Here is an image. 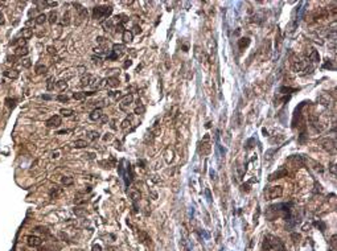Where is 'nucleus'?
Here are the masks:
<instances>
[{"label": "nucleus", "mask_w": 337, "mask_h": 251, "mask_svg": "<svg viewBox=\"0 0 337 251\" xmlns=\"http://www.w3.org/2000/svg\"><path fill=\"white\" fill-rule=\"evenodd\" d=\"M56 86H57V89H58L60 91L66 90V89H67V82H66V79H61V81H58L57 83H56Z\"/></svg>", "instance_id": "nucleus-27"}, {"label": "nucleus", "mask_w": 337, "mask_h": 251, "mask_svg": "<svg viewBox=\"0 0 337 251\" xmlns=\"http://www.w3.org/2000/svg\"><path fill=\"white\" fill-rule=\"evenodd\" d=\"M173 156H174V152H173V149L168 148L167 151H165V155H164V157H165V161H167V163H171V161L173 160Z\"/></svg>", "instance_id": "nucleus-24"}, {"label": "nucleus", "mask_w": 337, "mask_h": 251, "mask_svg": "<svg viewBox=\"0 0 337 251\" xmlns=\"http://www.w3.org/2000/svg\"><path fill=\"white\" fill-rule=\"evenodd\" d=\"M122 38H123L124 44H130L134 38V35L131 30H123V35H122Z\"/></svg>", "instance_id": "nucleus-17"}, {"label": "nucleus", "mask_w": 337, "mask_h": 251, "mask_svg": "<svg viewBox=\"0 0 337 251\" xmlns=\"http://www.w3.org/2000/svg\"><path fill=\"white\" fill-rule=\"evenodd\" d=\"M73 212H74V214L75 216H79V217H82V216H86V209H84V207H74V210H73Z\"/></svg>", "instance_id": "nucleus-30"}, {"label": "nucleus", "mask_w": 337, "mask_h": 251, "mask_svg": "<svg viewBox=\"0 0 337 251\" xmlns=\"http://www.w3.org/2000/svg\"><path fill=\"white\" fill-rule=\"evenodd\" d=\"M91 60H93V63H94V65H98V66L102 65V58H101L99 56H97V57L94 56L93 58H91Z\"/></svg>", "instance_id": "nucleus-43"}, {"label": "nucleus", "mask_w": 337, "mask_h": 251, "mask_svg": "<svg viewBox=\"0 0 337 251\" xmlns=\"http://www.w3.org/2000/svg\"><path fill=\"white\" fill-rule=\"evenodd\" d=\"M27 243L30 247H38L42 244V239L37 235H28L27 237Z\"/></svg>", "instance_id": "nucleus-7"}, {"label": "nucleus", "mask_w": 337, "mask_h": 251, "mask_svg": "<svg viewBox=\"0 0 337 251\" xmlns=\"http://www.w3.org/2000/svg\"><path fill=\"white\" fill-rule=\"evenodd\" d=\"M107 86L110 87H118L119 86V79L116 77H110L107 78Z\"/></svg>", "instance_id": "nucleus-21"}, {"label": "nucleus", "mask_w": 337, "mask_h": 251, "mask_svg": "<svg viewBox=\"0 0 337 251\" xmlns=\"http://www.w3.org/2000/svg\"><path fill=\"white\" fill-rule=\"evenodd\" d=\"M102 116H103L102 109H95V110H93V111H91L90 119H91V120H94V122H97V120H99Z\"/></svg>", "instance_id": "nucleus-14"}, {"label": "nucleus", "mask_w": 337, "mask_h": 251, "mask_svg": "<svg viewBox=\"0 0 337 251\" xmlns=\"http://www.w3.org/2000/svg\"><path fill=\"white\" fill-rule=\"evenodd\" d=\"M112 54H115L116 57H120L122 54H124L126 52V47L123 44H114L112 45Z\"/></svg>", "instance_id": "nucleus-11"}, {"label": "nucleus", "mask_w": 337, "mask_h": 251, "mask_svg": "<svg viewBox=\"0 0 337 251\" xmlns=\"http://www.w3.org/2000/svg\"><path fill=\"white\" fill-rule=\"evenodd\" d=\"M132 65V61L130 60V58H128V60H126V62H124V68H128V66H131Z\"/></svg>", "instance_id": "nucleus-54"}, {"label": "nucleus", "mask_w": 337, "mask_h": 251, "mask_svg": "<svg viewBox=\"0 0 337 251\" xmlns=\"http://www.w3.org/2000/svg\"><path fill=\"white\" fill-rule=\"evenodd\" d=\"M4 75L8 78H11V79H16V78H19L20 73H19V70H16V69H11V70L4 72Z\"/></svg>", "instance_id": "nucleus-19"}, {"label": "nucleus", "mask_w": 337, "mask_h": 251, "mask_svg": "<svg viewBox=\"0 0 337 251\" xmlns=\"http://www.w3.org/2000/svg\"><path fill=\"white\" fill-rule=\"evenodd\" d=\"M54 78H49L48 79V83H47V89L48 90H53L54 89Z\"/></svg>", "instance_id": "nucleus-44"}, {"label": "nucleus", "mask_w": 337, "mask_h": 251, "mask_svg": "<svg viewBox=\"0 0 337 251\" xmlns=\"http://www.w3.org/2000/svg\"><path fill=\"white\" fill-rule=\"evenodd\" d=\"M58 155H60V154H58V152H54V154H53V156H52V157H53V159H57V157H58Z\"/></svg>", "instance_id": "nucleus-61"}, {"label": "nucleus", "mask_w": 337, "mask_h": 251, "mask_svg": "<svg viewBox=\"0 0 337 251\" xmlns=\"http://www.w3.org/2000/svg\"><path fill=\"white\" fill-rule=\"evenodd\" d=\"M61 126V116L60 115H53L47 120V127L49 128H56Z\"/></svg>", "instance_id": "nucleus-8"}, {"label": "nucleus", "mask_w": 337, "mask_h": 251, "mask_svg": "<svg viewBox=\"0 0 337 251\" xmlns=\"http://www.w3.org/2000/svg\"><path fill=\"white\" fill-rule=\"evenodd\" d=\"M209 140H210V136H209V134H206V135L204 136V139H202V143H201V152H202V155H209V152L212 151V145H210V143H209Z\"/></svg>", "instance_id": "nucleus-5"}, {"label": "nucleus", "mask_w": 337, "mask_h": 251, "mask_svg": "<svg viewBox=\"0 0 337 251\" xmlns=\"http://www.w3.org/2000/svg\"><path fill=\"white\" fill-rule=\"evenodd\" d=\"M47 49H48V53H49V54H56V53H57L56 48H54V47H52V45H50V47H48Z\"/></svg>", "instance_id": "nucleus-46"}, {"label": "nucleus", "mask_w": 337, "mask_h": 251, "mask_svg": "<svg viewBox=\"0 0 337 251\" xmlns=\"http://www.w3.org/2000/svg\"><path fill=\"white\" fill-rule=\"evenodd\" d=\"M307 60L308 62H312V63H317L320 61V54H319L317 50L315 49H309L307 52Z\"/></svg>", "instance_id": "nucleus-9"}, {"label": "nucleus", "mask_w": 337, "mask_h": 251, "mask_svg": "<svg viewBox=\"0 0 337 251\" xmlns=\"http://www.w3.org/2000/svg\"><path fill=\"white\" fill-rule=\"evenodd\" d=\"M205 193H206L208 201H209V202H212V196H210V190H209V189H206V190H205Z\"/></svg>", "instance_id": "nucleus-53"}, {"label": "nucleus", "mask_w": 337, "mask_h": 251, "mask_svg": "<svg viewBox=\"0 0 337 251\" xmlns=\"http://www.w3.org/2000/svg\"><path fill=\"white\" fill-rule=\"evenodd\" d=\"M131 120H132V115H130V116H128L127 119H124V120H123V123H122V128H123V130H126V128H127V127H130V124H131Z\"/></svg>", "instance_id": "nucleus-40"}, {"label": "nucleus", "mask_w": 337, "mask_h": 251, "mask_svg": "<svg viewBox=\"0 0 337 251\" xmlns=\"http://www.w3.org/2000/svg\"><path fill=\"white\" fill-rule=\"evenodd\" d=\"M111 13H112L111 5H98V7L93 8V19H95V20L106 19Z\"/></svg>", "instance_id": "nucleus-2"}, {"label": "nucleus", "mask_w": 337, "mask_h": 251, "mask_svg": "<svg viewBox=\"0 0 337 251\" xmlns=\"http://www.w3.org/2000/svg\"><path fill=\"white\" fill-rule=\"evenodd\" d=\"M62 193H64L62 189L58 188V186H54V188L50 189V192H49V196H50V198H58Z\"/></svg>", "instance_id": "nucleus-16"}, {"label": "nucleus", "mask_w": 337, "mask_h": 251, "mask_svg": "<svg viewBox=\"0 0 337 251\" xmlns=\"http://www.w3.org/2000/svg\"><path fill=\"white\" fill-rule=\"evenodd\" d=\"M5 23V19H4V15L0 12V25H3V24Z\"/></svg>", "instance_id": "nucleus-56"}, {"label": "nucleus", "mask_w": 337, "mask_h": 251, "mask_svg": "<svg viewBox=\"0 0 337 251\" xmlns=\"http://www.w3.org/2000/svg\"><path fill=\"white\" fill-rule=\"evenodd\" d=\"M47 17H48V21H49L50 24L57 23V12H56V11H50Z\"/></svg>", "instance_id": "nucleus-25"}, {"label": "nucleus", "mask_w": 337, "mask_h": 251, "mask_svg": "<svg viewBox=\"0 0 337 251\" xmlns=\"http://www.w3.org/2000/svg\"><path fill=\"white\" fill-rule=\"evenodd\" d=\"M263 251H286L284 250V244L282 243V241L279 238L274 237V235H266L265 239H263V244H262Z\"/></svg>", "instance_id": "nucleus-1"}, {"label": "nucleus", "mask_w": 337, "mask_h": 251, "mask_svg": "<svg viewBox=\"0 0 337 251\" xmlns=\"http://www.w3.org/2000/svg\"><path fill=\"white\" fill-rule=\"evenodd\" d=\"M21 65H23V68H30V65H32V61L29 60V58H21Z\"/></svg>", "instance_id": "nucleus-38"}, {"label": "nucleus", "mask_w": 337, "mask_h": 251, "mask_svg": "<svg viewBox=\"0 0 337 251\" xmlns=\"http://www.w3.org/2000/svg\"><path fill=\"white\" fill-rule=\"evenodd\" d=\"M134 29H135V30L132 32V35H134V33H136V35H139V33H142V28H140L139 25H135V27H134Z\"/></svg>", "instance_id": "nucleus-48"}, {"label": "nucleus", "mask_w": 337, "mask_h": 251, "mask_svg": "<svg viewBox=\"0 0 337 251\" xmlns=\"http://www.w3.org/2000/svg\"><path fill=\"white\" fill-rule=\"evenodd\" d=\"M316 226H317V227H320V229H321V231L325 230V225H324L323 222H316Z\"/></svg>", "instance_id": "nucleus-50"}, {"label": "nucleus", "mask_w": 337, "mask_h": 251, "mask_svg": "<svg viewBox=\"0 0 337 251\" xmlns=\"http://www.w3.org/2000/svg\"><path fill=\"white\" fill-rule=\"evenodd\" d=\"M221 251H223V250H221Z\"/></svg>", "instance_id": "nucleus-63"}, {"label": "nucleus", "mask_w": 337, "mask_h": 251, "mask_svg": "<svg viewBox=\"0 0 337 251\" xmlns=\"http://www.w3.org/2000/svg\"><path fill=\"white\" fill-rule=\"evenodd\" d=\"M134 102V95L132 94H128V95H126L122 98L120 103H119V109L122 110V111H127L128 107L131 106V103Z\"/></svg>", "instance_id": "nucleus-4"}, {"label": "nucleus", "mask_w": 337, "mask_h": 251, "mask_svg": "<svg viewBox=\"0 0 337 251\" xmlns=\"http://www.w3.org/2000/svg\"><path fill=\"white\" fill-rule=\"evenodd\" d=\"M73 98H74L75 100H82L86 98V94L84 93V91H78V93H74L73 94Z\"/></svg>", "instance_id": "nucleus-33"}, {"label": "nucleus", "mask_w": 337, "mask_h": 251, "mask_svg": "<svg viewBox=\"0 0 337 251\" xmlns=\"http://www.w3.org/2000/svg\"><path fill=\"white\" fill-rule=\"evenodd\" d=\"M258 217H259V207H256V213L254 214V221H258Z\"/></svg>", "instance_id": "nucleus-57"}, {"label": "nucleus", "mask_w": 337, "mask_h": 251, "mask_svg": "<svg viewBox=\"0 0 337 251\" xmlns=\"http://www.w3.org/2000/svg\"><path fill=\"white\" fill-rule=\"evenodd\" d=\"M210 176H212V179H216V173H214L213 171H210Z\"/></svg>", "instance_id": "nucleus-62"}, {"label": "nucleus", "mask_w": 337, "mask_h": 251, "mask_svg": "<svg viewBox=\"0 0 337 251\" xmlns=\"http://www.w3.org/2000/svg\"><path fill=\"white\" fill-rule=\"evenodd\" d=\"M330 172H332V173L336 176V164H332V165H330Z\"/></svg>", "instance_id": "nucleus-58"}, {"label": "nucleus", "mask_w": 337, "mask_h": 251, "mask_svg": "<svg viewBox=\"0 0 337 251\" xmlns=\"http://www.w3.org/2000/svg\"><path fill=\"white\" fill-rule=\"evenodd\" d=\"M287 174H288V172H287V169H279L278 172H275V173L270 174L268 179L272 181V180H276V179H282V177H286Z\"/></svg>", "instance_id": "nucleus-12"}, {"label": "nucleus", "mask_w": 337, "mask_h": 251, "mask_svg": "<svg viewBox=\"0 0 337 251\" xmlns=\"http://www.w3.org/2000/svg\"><path fill=\"white\" fill-rule=\"evenodd\" d=\"M280 93L282 94H290V93H295L298 91V89H291V87H280Z\"/></svg>", "instance_id": "nucleus-39"}, {"label": "nucleus", "mask_w": 337, "mask_h": 251, "mask_svg": "<svg viewBox=\"0 0 337 251\" xmlns=\"http://www.w3.org/2000/svg\"><path fill=\"white\" fill-rule=\"evenodd\" d=\"M292 239H293V242H295V243H298L299 239H300V235H299V234H292Z\"/></svg>", "instance_id": "nucleus-51"}, {"label": "nucleus", "mask_w": 337, "mask_h": 251, "mask_svg": "<svg viewBox=\"0 0 337 251\" xmlns=\"http://www.w3.org/2000/svg\"><path fill=\"white\" fill-rule=\"evenodd\" d=\"M323 148L327 149V151H333V149L336 148V143L335 140H324L323 142Z\"/></svg>", "instance_id": "nucleus-18"}, {"label": "nucleus", "mask_w": 337, "mask_h": 251, "mask_svg": "<svg viewBox=\"0 0 337 251\" xmlns=\"http://www.w3.org/2000/svg\"><path fill=\"white\" fill-rule=\"evenodd\" d=\"M323 68H324V69H332V70H335V69H336V66H335V61H332V60H327V62L323 65Z\"/></svg>", "instance_id": "nucleus-31"}, {"label": "nucleus", "mask_w": 337, "mask_h": 251, "mask_svg": "<svg viewBox=\"0 0 337 251\" xmlns=\"http://www.w3.org/2000/svg\"><path fill=\"white\" fill-rule=\"evenodd\" d=\"M60 114L62 115V116H72L73 114H74V111H73V110H70V109H61Z\"/></svg>", "instance_id": "nucleus-36"}, {"label": "nucleus", "mask_w": 337, "mask_h": 251, "mask_svg": "<svg viewBox=\"0 0 337 251\" xmlns=\"http://www.w3.org/2000/svg\"><path fill=\"white\" fill-rule=\"evenodd\" d=\"M193 54H194V58H197L200 62H205V61L208 60V54L205 53L202 49L198 47V45H196L194 47V50H193Z\"/></svg>", "instance_id": "nucleus-6"}, {"label": "nucleus", "mask_w": 337, "mask_h": 251, "mask_svg": "<svg viewBox=\"0 0 337 251\" xmlns=\"http://www.w3.org/2000/svg\"><path fill=\"white\" fill-rule=\"evenodd\" d=\"M74 147L75 148H85V147H87V142L86 140H75Z\"/></svg>", "instance_id": "nucleus-32"}, {"label": "nucleus", "mask_w": 337, "mask_h": 251, "mask_svg": "<svg viewBox=\"0 0 337 251\" xmlns=\"http://www.w3.org/2000/svg\"><path fill=\"white\" fill-rule=\"evenodd\" d=\"M57 99L60 100V102H67V100H69V97H67V95H62V94H61V95L57 97Z\"/></svg>", "instance_id": "nucleus-45"}, {"label": "nucleus", "mask_w": 337, "mask_h": 251, "mask_svg": "<svg viewBox=\"0 0 337 251\" xmlns=\"http://www.w3.org/2000/svg\"><path fill=\"white\" fill-rule=\"evenodd\" d=\"M98 137H99V134H98L97 131H90V132H87V139L89 140H97Z\"/></svg>", "instance_id": "nucleus-35"}, {"label": "nucleus", "mask_w": 337, "mask_h": 251, "mask_svg": "<svg viewBox=\"0 0 337 251\" xmlns=\"http://www.w3.org/2000/svg\"><path fill=\"white\" fill-rule=\"evenodd\" d=\"M330 243H332L333 247L336 246V235H333V237H332V239H330Z\"/></svg>", "instance_id": "nucleus-59"}, {"label": "nucleus", "mask_w": 337, "mask_h": 251, "mask_svg": "<svg viewBox=\"0 0 337 251\" xmlns=\"http://www.w3.org/2000/svg\"><path fill=\"white\" fill-rule=\"evenodd\" d=\"M112 27H114V23H112V20H110V19L103 23V28H105V30H110Z\"/></svg>", "instance_id": "nucleus-41"}, {"label": "nucleus", "mask_w": 337, "mask_h": 251, "mask_svg": "<svg viewBox=\"0 0 337 251\" xmlns=\"http://www.w3.org/2000/svg\"><path fill=\"white\" fill-rule=\"evenodd\" d=\"M250 45V38L249 37H242L238 40V48H239V50H245L247 47Z\"/></svg>", "instance_id": "nucleus-15"}, {"label": "nucleus", "mask_w": 337, "mask_h": 251, "mask_svg": "<svg viewBox=\"0 0 337 251\" xmlns=\"http://www.w3.org/2000/svg\"><path fill=\"white\" fill-rule=\"evenodd\" d=\"M35 72L37 75H41V74H45V73L48 72V68L44 65V63H38V65H36Z\"/></svg>", "instance_id": "nucleus-20"}, {"label": "nucleus", "mask_w": 337, "mask_h": 251, "mask_svg": "<svg viewBox=\"0 0 337 251\" xmlns=\"http://www.w3.org/2000/svg\"><path fill=\"white\" fill-rule=\"evenodd\" d=\"M47 20H48L47 15H45V13H40L38 16H37V17H36V19H35V23L37 24V25H42V24H44V23H45V21H47Z\"/></svg>", "instance_id": "nucleus-23"}, {"label": "nucleus", "mask_w": 337, "mask_h": 251, "mask_svg": "<svg viewBox=\"0 0 337 251\" xmlns=\"http://www.w3.org/2000/svg\"><path fill=\"white\" fill-rule=\"evenodd\" d=\"M128 196L131 197V200H132L134 202H136V201L140 200V197H142V193H140L139 189L132 188V186H131V188L128 189Z\"/></svg>", "instance_id": "nucleus-10"}, {"label": "nucleus", "mask_w": 337, "mask_h": 251, "mask_svg": "<svg viewBox=\"0 0 337 251\" xmlns=\"http://www.w3.org/2000/svg\"><path fill=\"white\" fill-rule=\"evenodd\" d=\"M61 182H62L65 186H69V185H73V182H74V179H73V177H70V176H65V177H62V179H61Z\"/></svg>", "instance_id": "nucleus-28"}, {"label": "nucleus", "mask_w": 337, "mask_h": 251, "mask_svg": "<svg viewBox=\"0 0 337 251\" xmlns=\"http://www.w3.org/2000/svg\"><path fill=\"white\" fill-rule=\"evenodd\" d=\"M146 112V107L142 105V103H139V105L136 106V109H135V114L139 115V114H144Z\"/></svg>", "instance_id": "nucleus-37"}, {"label": "nucleus", "mask_w": 337, "mask_h": 251, "mask_svg": "<svg viewBox=\"0 0 337 251\" xmlns=\"http://www.w3.org/2000/svg\"><path fill=\"white\" fill-rule=\"evenodd\" d=\"M91 79H93V77H91L90 74H86V75H84V77L81 78V85H82V86H87V85H90Z\"/></svg>", "instance_id": "nucleus-29"}, {"label": "nucleus", "mask_w": 337, "mask_h": 251, "mask_svg": "<svg viewBox=\"0 0 337 251\" xmlns=\"http://www.w3.org/2000/svg\"><path fill=\"white\" fill-rule=\"evenodd\" d=\"M283 194V186L280 185H275V186H270L267 189V192H265L266 200H274V198H278Z\"/></svg>", "instance_id": "nucleus-3"}, {"label": "nucleus", "mask_w": 337, "mask_h": 251, "mask_svg": "<svg viewBox=\"0 0 337 251\" xmlns=\"http://www.w3.org/2000/svg\"><path fill=\"white\" fill-rule=\"evenodd\" d=\"M111 134H105V136H103V140L105 142H107V140H111Z\"/></svg>", "instance_id": "nucleus-55"}, {"label": "nucleus", "mask_w": 337, "mask_h": 251, "mask_svg": "<svg viewBox=\"0 0 337 251\" xmlns=\"http://www.w3.org/2000/svg\"><path fill=\"white\" fill-rule=\"evenodd\" d=\"M21 36H23L24 40H28L33 36V30L30 28H24L23 30H21Z\"/></svg>", "instance_id": "nucleus-22"}, {"label": "nucleus", "mask_w": 337, "mask_h": 251, "mask_svg": "<svg viewBox=\"0 0 337 251\" xmlns=\"http://www.w3.org/2000/svg\"><path fill=\"white\" fill-rule=\"evenodd\" d=\"M139 241H140V242H143V243H147V244H148V243H149L148 241H151V238H149L148 235H147V233H144V231H139Z\"/></svg>", "instance_id": "nucleus-26"}, {"label": "nucleus", "mask_w": 337, "mask_h": 251, "mask_svg": "<svg viewBox=\"0 0 337 251\" xmlns=\"http://www.w3.org/2000/svg\"><path fill=\"white\" fill-rule=\"evenodd\" d=\"M91 251H102V247H101V244H94Z\"/></svg>", "instance_id": "nucleus-49"}, {"label": "nucleus", "mask_w": 337, "mask_h": 251, "mask_svg": "<svg viewBox=\"0 0 337 251\" xmlns=\"http://www.w3.org/2000/svg\"><path fill=\"white\" fill-rule=\"evenodd\" d=\"M109 95L110 97H114V98H118V97H120V91H110Z\"/></svg>", "instance_id": "nucleus-47"}, {"label": "nucleus", "mask_w": 337, "mask_h": 251, "mask_svg": "<svg viewBox=\"0 0 337 251\" xmlns=\"http://www.w3.org/2000/svg\"><path fill=\"white\" fill-rule=\"evenodd\" d=\"M62 24H64V25H69V24H70V12L69 11H66L65 13H64Z\"/></svg>", "instance_id": "nucleus-34"}, {"label": "nucleus", "mask_w": 337, "mask_h": 251, "mask_svg": "<svg viewBox=\"0 0 337 251\" xmlns=\"http://www.w3.org/2000/svg\"><path fill=\"white\" fill-rule=\"evenodd\" d=\"M28 53H29V50L27 47H17L15 49V57H24Z\"/></svg>", "instance_id": "nucleus-13"}, {"label": "nucleus", "mask_w": 337, "mask_h": 251, "mask_svg": "<svg viewBox=\"0 0 337 251\" xmlns=\"http://www.w3.org/2000/svg\"><path fill=\"white\" fill-rule=\"evenodd\" d=\"M254 144H255V139H254V137H251V139H249V140H247V143H246V149L254 148Z\"/></svg>", "instance_id": "nucleus-42"}, {"label": "nucleus", "mask_w": 337, "mask_h": 251, "mask_svg": "<svg viewBox=\"0 0 337 251\" xmlns=\"http://www.w3.org/2000/svg\"><path fill=\"white\" fill-rule=\"evenodd\" d=\"M52 95H42V99H47V100H49V99H52Z\"/></svg>", "instance_id": "nucleus-60"}, {"label": "nucleus", "mask_w": 337, "mask_h": 251, "mask_svg": "<svg viewBox=\"0 0 337 251\" xmlns=\"http://www.w3.org/2000/svg\"><path fill=\"white\" fill-rule=\"evenodd\" d=\"M97 42L98 44H105V37H102V36H99V37H97Z\"/></svg>", "instance_id": "nucleus-52"}]
</instances>
